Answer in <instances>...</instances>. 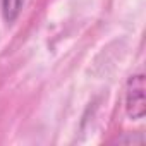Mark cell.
Returning a JSON list of instances; mask_svg holds the SVG:
<instances>
[{
	"label": "cell",
	"instance_id": "1",
	"mask_svg": "<svg viewBox=\"0 0 146 146\" xmlns=\"http://www.w3.org/2000/svg\"><path fill=\"white\" fill-rule=\"evenodd\" d=\"M125 108L129 117L141 119L146 112V98H144V76L137 74L132 76L127 83V93H125Z\"/></svg>",
	"mask_w": 146,
	"mask_h": 146
},
{
	"label": "cell",
	"instance_id": "2",
	"mask_svg": "<svg viewBox=\"0 0 146 146\" xmlns=\"http://www.w3.org/2000/svg\"><path fill=\"white\" fill-rule=\"evenodd\" d=\"M24 0H2V7H4V14L7 21H14L23 7Z\"/></svg>",
	"mask_w": 146,
	"mask_h": 146
}]
</instances>
